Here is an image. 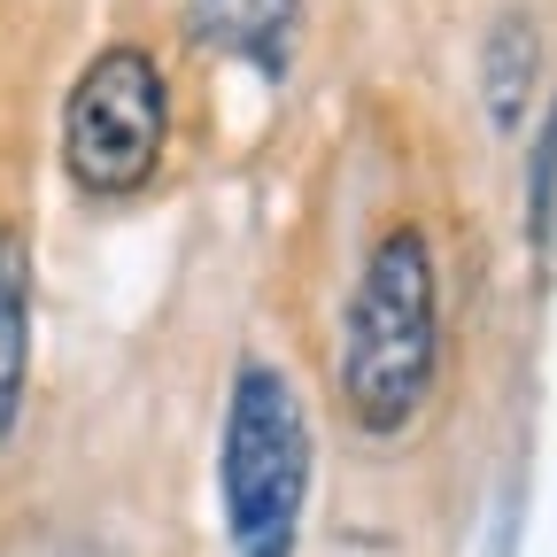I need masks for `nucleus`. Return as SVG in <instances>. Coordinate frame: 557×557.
I'll use <instances>...</instances> for the list:
<instances>
[{
	"label": "nucleus",
	"mask_w": 557,
	"mask_h": 557,
	"mask_svg": "<svg viewBox=\"0 0 557 557\" xmlns=\"http://www.w3.org/2000/svg\"><path fill=\"white\" fill-rule=\"evenodd\" d=\"M24 387H32V248L0 218V449L24 426Z\"/></svg>",
	"instance_id": "423d86ee"
},
{
	"label": "nucleus",
	"mask_w": 557,
	"mask_h": 557,
	"mask_svg": "<svg viewBox=\"0 0 557 557\" xmlns=\"http://www.w3.org/2000/svg\"><path fill=\"white\" fill-rule=\"evenodd\" d=\"M542 86V24L527 9H504L480 39V109L496 132H519Z\"/></svg>",
	"instance_id": "39448f33"
},
{
	"label": "nucleus",
	"mask_w": 557,
	"mask_h": 557,
	"mask_svg": "<svg viewBox=\"0 0 557 557\" xmlns=\"http://www.w3.org/2000/svg\"><path fill=\"white\" fill-rule=\"evenodd\" d=\"M442 372V271L434 240L418 225H387L348 287L341 318V403L357 434L395 442L418 426V410Z\"/></svg>",
	"instance_id": "f257e3e1"
},
{
	"label": "nucleus",
	"mask_w": 557,
	"mask_h": 557,
	"mask_svg": "<svg viewBox=\"0 0 557 557\" xmlns=\"http://www.w3.org/2000/svg\"><path fill=\"white\" fill-rule=\"evenodd\" d=\"M310 410L295 380L248 357L225 395V434H218V504H225V542L233 557H295L302 519H310Z\"/></svg>",
	"instance_id": "f03ea898"
},
{
	"label": "nucleus",
	"mask_w": 557,
	"mask_h": 557,
	"mask_svg": "<svg viewBox=\"0 0 557 557\" xmlns=\"http://www.w3.org/2000/svg\"><path fill=\"white\" fill-rule=\"evenodd\" d=\"M186 24L209 54H233L263 78H287L302 47V0H186Z\"/></svg>",
	"instance_id": "20e7f679"
},
{
	"label": "nucleus",
	"mask_w": 557,
	"mask_h": 557,
	"mask_svg": "<svg viewBox=\"0 0 557 557\" xmlns=\"http://www.w3.org/2000/svg\"><path fill=\"white\" fill-rule=\"evenodd\" d=\"M171 139V86L148 47H101L62 101V171L94 201H124L156 178Z\"/></svg>",
	"instance_id": "7ed1b4c3"
},
{
	"label": "nucleus",
	"mask_w": 557,
	"mask_h": 557,
	"mask_svg": "<svg viewBox=\"0 0 557 557\" xmlns=\"http://www.w3.org/2000/svg\"><path fill=\"white\" fill-rule=\"evenodd\" d=\"M527 240L549 263V240H557V101H549V116L534 132V156H527Z\"/></svg>",
	"instance_id": "0eeeda50"
}]
</instances>
